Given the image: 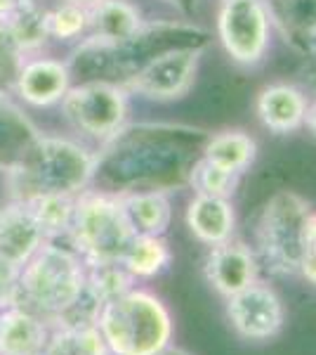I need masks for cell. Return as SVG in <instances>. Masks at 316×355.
I'll list each match as a JSON object with an SVG mask.
<instances>
[{"mask_svg":"<svg viewBox=\"0 0 316 355\" xmlns=\"http://www.w3.org/2000/svg\"><path fill=\"white\" fill-rule=\"evenodd\" d=\"M88 263L73 246L48 239L19 270L17 306L36 313L53 327L85 294Z\"/></svg>","mask_w":316,"mask_h":355,"instance_id":"1","label":"cell"},{"mask_svg":"<svg viewBox=\"0 0 316 355\" xmlns=\"http://www.w3.org/2000/svg\"><path fill=\"white\" fill-rule=\"evenodd\" d=\"M10 173L15 190H19L15 199H26L36 192L78 197L95 180L97 157L73 140L36 135Z\"/></svg>","mask_w":316,"mask_h":355,"instance_id":"2","label":"cell"},{"mask_svg":"<svg viewBox=\"0 0 316 355\" xmlns=\"http://www.w3.org/2000/svg\"><path fill=\"white\" fill-rule=\"evenodd\" d=\"M97 329L111 355H160L172 346V318L156 294L132 287L104 303Z\"/></svg>","mask_w":316,"mask_h":355,"instance_id":"3","label":"cell"},{"mask_svg":"<svg viewBox=\"0 0 316 355\" xmlns=\"http://www.w3.org/2000/svg\"><path fill=\"white\" fill-rule=\"evenodd\" d=\"M135 234L118 194L85 190L76 197L71 232L66 239L88 266L120 263Z\"/></svg>","mask_w":316,"mask_h":355,"instance_id":"4","label":"cell"},{"mask_svg":"<svg viewBox=\"0 0 316 355\" xmlns=\"http://www.w3.org/2000/svg\"><path fill=\"white\" fill-rule=\"evenodd\" d=\"M113 187V194L135 190H165L182 171V154L177 147L158 140H125L97 157V173Z\"/></svg>","mask_w":316,"mask_h":355,"instance_id":"5","label":"cell"},{"mask_svg":"<svg viewBox=\"0 0 316 355\" xmlns=\"http://www.w3.org/2000/svg\"><path fill=\"white\" fill-rule=\"evenodd\" d=\"M312 214L300 194L281 190L264 204L257 223V249L267 268L277 275L300 272V263L307 254L304 227Z\"/></svg>","mask_w":316,"mask_h":355,"instance_id":"6","label":"cell"},{"mask_svg":"<svg viewBox=\"0 0 316 355\" xmlns=\"http://www.w3.org/2000/svg\"><path fill=\"white\" fill-rule=\"evenodd\" d=\"M269 10L264 0H222L217 31L224 50L239 64H257L269 45Z\"/></svg>","mask_w":316,"mask_h":355,"instance_id":"7","label":"cell"},{"mask_svg":"<svg viewBox=\"0 0 316 355\" xmlns=\"http://www.w3.org/2000/svg\"><path fill=\"white\" fill-rule=\"evenodd\" d=\"M64 114L78 130L93 137H116L128 116L125 93L113 83L93 81L80 88H68L64 95Z\"/></svg>","mask_w":316,"mask_h":355,"instance_id":"8","label":"cell"},{"mask_svg":"<svg viewBox=\"0 0 316 355\" xmlns=\"http://www.w3.org/2000/svg\"><path fill=\"white\" fill-rule=\"evenodd\" d=\"M198 48L163 50L137 69L128 85L149 100H177L192 88L198 69Z\"/></svg>","mask_w":316,"mask_h":355,"instance_id":"9","label":"cell"},{"mask_svg":"<svg viewBox=\"0 0 316 355\" xmlns=\"http://www.w3.org/2000/svg\"><path fill=\"white\" fill-rule=\"evenodd\" d=\"M227 315L232 327L250 341H267L277 336L286 320L279 294L260 282H252L250 287L229 296Z\"/></svg>","mask_w":316,"mask_h":355,"instance_id":"10","label":"cell"},{"mask_svg":"<svg viewBox=\"0 0 316 355\" xmlns=\"http://www.w3.org/2000/svg\"><path fill=\"white\" fill-rule=\"evenodd\" d=\"M205 277L224 299L257 282V263L245 244L222 242L210 249L205 259Z\"/></svg>","mask_w":316,"mask_h":355,"instance_id":"11","label":"cell"},{"mask_svg":"<svg viewBox=\"0 0 316 355\" xmlns=\"http://www.w3.org/2000/svg\"><path fill=\"white\" fill-rule=\"evenodd\" d=\"M43 230L21 199H12L0 209V256L15 266H24L43 246Z\"/></svg>","mask_w":316,"mask_h":355,"instance_id":"12","label":"cell"},{"mask_svg":"<svg viewBox=\"0 0 316 355\" xmlns=\"http://www.w3.org/2000/svg\"><path fill=\"white\" fill-rule=\"evenodd\" d=\"M50 324L24 306L0 311V355H43L50 339Z\"/></svg>","mask_w":316,"mask_h":355,"instance_id":"13","label":"cell"},{"mask_svg":"<svg viewBox=\"0 0 316 355\" xmlns=\"http://www.w3.org/2000/svg\"><path fill=\"white\" fill-rule=\"evenodd\" d=\"M71 71L57 60H33L21 67L17 76V90L21 100L33 107H50L64 100Z\"/></svg>","mask_w":316,"mask_h":355,"instance_id":"14","label":"cell"},{"mask_svg":"<svg viewBox=\"0 0 316 355\" xmlns=\"http://www.w3.org/2000/svg\"><path fill=\"white\" fill-rule=\"evenodd\" d=\"M257 116L274 133H292L304 123L307 100L302 90L290 83H272L257 95Z\"/></svg>","mask_w":316,"mask_h":355,"instance_id":"15","label":"cell"},{"mask_svg":"<svg viewBox=\"0 0 316 355\" xmlns=\"http://www.w3.org/2000/svg\"><path fill=\"white\" fill-rule=\"evenodd\" d=\"M187 225L198 242L215 246L229 242L236 225V214L229 199L196 194L187 206Z\"/></svg>","mask_w":316,"mask_h":355,"instance_id":"16","label":"cell"},{"mask_svg":"<svg viewBox=\"0 0 316 355\" xmlns=\"http://www.w3.org/2000/svg\"><path fill=\"white\" fill-rule=\"evenodd\" d=\"M48 12L36 0H17L0 19V38L15 53H31L48 41Z\"/></svg>","mask_w":316,"mask_h":355,"instance_id":"17","label":"cell"},{"mask_svg":"<svg viewBox=\"0 0 316 355\" xmlns=\"http://www.w3.org/2000/svg\"><path fill=\"white\" fill-rule=\"evenodd\" d=\"M120 204L125 209L130 225L137 234L163 237L172 220V206L165 190H135L120 192Z\"/></svg>","mask_w":316,"mask_h":355,"instance_id":"18","label":"cell"},{"mask_svg":"<svg viewBox=\"0 0 316 355\" xmlns=\"http://www.w3.org/2000/svg\"><path fill=\"white\" fill-rule=\"evenodd\" d=\"M90 8V28L95 41L120 45L142 28V17L128 0H97Z\"/></svg>","mask_w":316,"mask_h":355,"instance_id":"19","label":"cell"},{"mask_svg":"<svg viewBox=\"0 0 316 355\" xmlns=\"http://www.w3.org/2000/svg\"><path fill=\"white\" fill-rule=\"evenodd\" d=\"M269 19H274L286 38L304 50H316V0H264Z\"/></svg>","mask_w":316,"mask_h":355,"instance_id":"20","label":"cell"},{"mask_svg":"<svg viewBox=\"0 0 316 355\" xmlns=\"http://www.w3.org/2000/svg\"><path fill=\"white\" fill-rule=\"evenodd\" d=\"M28 211L33 214V218L43 230L45 239H66L71 232L73 223V211H76V197L68 194H57V192H36L31 197L21 199Z\"/></svg>","mask_w":316,"mask_h":355,"instance_id":"21","label":"cell"},{"mask_svg":"<svg viewBox=\"0 0 316 355\" xmlns=\"http://www.w3.org/2000/svg\"><path fill=\"white\" fill-rule=\"evenodd\" d=\"M43 355H111L97 324H53Z\"/></svg>","mask_w":316,"mask_h":355,"instance_id":"22","label":"cell"},{"mask_svg":"<svg viewBox=\"0 0 316 355\" xmlns=\"http://www.w3.org/2000/svg\"><path fill=\"white\" fill-rule=\"evenodd\" d=\"M172 261V251L163 237H154V234H135L130 242L128 251L123 254V268L135 279H151L168 270Z\"/></svg>","mask_w":316,"mask_h":355,"instance_id":"23","label":"cell"},{"mask_svg":"<svg viewBox=\"0 0 316 355\" xmlns=\"http://www.w3.org/2000/svg\"><path fill=\"white\" fill-rule=\"evenodd\" d=\"M36 135L24 114L0 95V168L12 171Z\"/></svg>","mask_w":316,"mask_h":355,"instance_id":"24","label":"cell"},{"mask_svg":"<svg viewBox=\"0 0 316 355\" xmlns=\"http://www.w3.org/2000/svg\"><path fill=\"white\" fill-rule=\"evenodd\" d=\"M255 140L250 135H245L243 130H222V133L212 135L208 140L203 157L215 166H220V168L241 175L255 162Z\"/></svg>","mask_w":316,"mask_h":355,"instance_id":"25","label":"cell"},{"mask_svg":"<svg viewBox=\"0 0 316 355\" xmlns=\"http://www.w3.org/2000/svg\"><path fill=\"white\" fill-rule=\"evenodd\" d=\"M137 279L125 270L123 263H95L88 266V282H85V294L95 303H104L118 299L125 291L135 287Z\"/></svg>","mask_w":316,"mask_h":355,"instance_id":"26","label":"cell"},{"mask_svg":"<svg viewBox=\"0 0 316 355\" xmlns=\"http://www.w3.org/2000/svg\"><path fill=\"white\" fill-rule=\"evenodd\" d=\"M189 182H192L196 194L229 199L239 185V173L224 171L220 166L208 162L205 157H201L198 162L192 166V171H189Z\"/></svg>","mask_w":316,"mask_h":355,"instance_id":"27","label":"cell"},{"mask_svg":"<svg viewBox=\"0 0 316 355\" xmlns=\"http://www.w3.org/2000/svg\"><path fill=\"white\" fill-rule=\"evenodd\" d=\"M90 28V8L76 0L57 5L48 12V33L57 41H71Z\"/></svg>","mask_w":316,"mask_h":355,"instance_id":"28","label":"cell"},{"mask_svg":"<svg viewBox=\"0 0 316 355\" xmlns=\"http://www.w3.org/2000/svg\"><path fill=\"white\" fill-rule=\"evenodd\" d=\"M19 266L5 261L0 256V311L17 303V291H19Z\"/></svg>","mask_w":316,"mask_h":355,"instance_id":"29","label":"cell"},{"mask_svg":"<svg viewBox=\"0 0 316 355\" xmlns=\"http://www.w3.org/2000/svg\"><path fill=\"white\" fill-rule=\"evenodd\" d=\"M304 246L307 254H316V214H309L307 227H304Z\"/></svg>","mask_w":316,"mask_h":355,"instance_id":"30","label":"cell"},{"mask_svg":"<svg viewBox=\"0 0 316 355\" xmlns=\"http://www.w3.org/2000/svg\"><path fill=\"white\" fill-rule=\"evenodd\" d=\"M300 275L307 282L316 284V254H304V259L300 263Z\"/></svg>","mask_w":316,"mask_h":355,"instance_id":"31","label":"cell"},{"mask_svg":"<svg viewBox=\"0 0 316 355\" xmlns=\"http://www.w3.org/2000/svg\"><path fill=\"white\" fill-rule=\"evenodd\" d=\"M309 128V133L316 135V102H312V105H307V114H304V123Z\"/></svg>","mask_w":316,"mask_h":355,"instance_id":"32","label":"cell"},{"mask_svg":"<svg viewBox=\"0 0 316 355\" xmlns=\"http://www.w3.org/2000/svg\"><path fill=\"white\" fill-rule=\"evenodd\" d=\"M172 8H177L182 15H192L196 10V0H168Z\"/></svg>","mask_w":316,"mask_h":355,"instance_id":"33","label":"cell"},{"mask_svg":"<svg viewBox=\"0 0 316 355\" xmlns=\"http://www.w3.org/2000/svg\"><path fill=\"white\" fill-rule=\"evenodd\" d=\"M15 3L17 0H0V19H3V17L15 8Z\"/></svg>","mask_w":316,"mask_h":355,"instance_id":"34","label":"cell"},{"mask_svg":"<svg viewBox=\"0 0 316 355\" xmlns=\"http://www.w3.org/2000/svg\"><path fill=\"white\" fill-rule=\"evenodd\" d=\"M160 355H192V353H187V351H182V348H175V346H170V348H165Z\"/></svg>","mask_w":316,"mask_h":355,"instance_id":"35","label":"cell"},{"mask_svg":"<svg viewBox=\"0 0 316 355\" xmlns=\"http://www.w3.org/2000/svg\"><path fill=\"white\" fill-rule=\"evenodd\" d=\"M76 3H83V5H93V3H97V0H76Z\"/></svg>","mask_w":316,"mask_h":355,"instance_id":"36","label":"cell"}]
</instances>
